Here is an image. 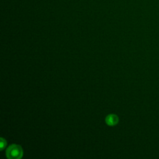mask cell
Masks as SVG:
<instances>
[{"instance_id":"obj_3","label":"cell","mask_w":159,"mask_h":159,"mask_svg":"<svg viewBox=\"0 0 159 159\" xmlns=\"http://www.w3.org/2000/svg\"><path fill=\"white\" fill-rule=\"evenodd\" d=\"M6 144H7V142H6V140H5L4 138L1 137V142H0L1 150H2L5 148V147L6 146Z\"/></svg>"},{"instance_id":"obj_2","label":"cell","mask_w":159,"mask_h":159,"mask_svg":"<svg viewBox=\"0 0 159 159\" xmlns=\"http://www.w3.org/2000/svg\"><path fill=\"white\" fill-rule=\"evenodd\" d=\"M105 120L107 125L109 126H114L119 122V117L116 114H111L107 116Z\"/></svg>"},{"instance_id":"obj_1","label":"cell","mask_w":159,"mask_h":159,"mask_svg":"<svg viewBox=\"0 0 159 159\" xmlns=\"http://www.w3.org/2000/svg\"><path fill=\"white\" fill-rule=\"evenodd\" d=\"M6 154L9 159H20L23 156V150L20 145L12 144L7 148Z\"/></svg>"}]
</instances>
